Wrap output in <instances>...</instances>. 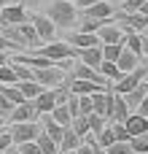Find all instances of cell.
<instances>
[{"label": "cell", "mask_w": 148, "mask_h": 154, "mask_svg": "<svg viewBox=\"0 0 148 154\" xmlns=\"http://www.w3.org/2000/svg\"><path fill=\"white\" fill-rule=\"evenodd\" d=\"M143 57H148V35H143Z\"/></svg>", "instance_id": "obj_38"}, {"label": "cell", "mask_w": 148, "mask_h": 154, "mask_svg": "<svg viewBox=\"0 0 148 154\" xmlns=\"http://www.w3.org/2000/svg\"><path fill=\"white\" fill-rule=\"evenodd\" d=\"M32 54L49 57V60H54V62H65V60L75 57V49H73L70 43H65V41H49V43H40Z\"/></svg>", "instance_id": "obj_2"}, {"label": "cell", "mask_w": 148, "mask_h": 154, "mask_svg": "<svg viewBox=\"0 0 148 154\" xmlns=\"http://www.w3.org/2000/svg\"><path fill=\"white\" fill-rule=\"evenodd\" d=\"M113 19L124 30H135V32H146L148 27V16L140 14V11H121V14H113Z\"/></svg>", "instance_id": "obj_5"}, {"label": "cell", "mask_w": 148, "mask_h": 154, "mask_svg": "<svg viewBox=\"0 0 148 154\" xmlns=\"http://www.w3.org/2000/svg\"><path fill=\"white\" fill-rule=\"evenodd\" d=\"M65 43H70L73 49H84V46H100L102 41H100L97 32H84V30H78V32H67V35H65Z\"/></svg>", "instance_id": "obj_8"}, {"label": "cell", "mask_w": 148, "mask_h": 154, "mask_svg": "<svg viewBox=\"0 0 148 154\" xmlns=\"http://www.w3.org/2000/svg\"><path fill=\"white\" fill-rule=\"evenodd\" d=\"M22 46L16 43V41H11V38H5L3 32H0V51H19Z\"/></svg>", "instance_id": "obj_31"}, {"label": "cell", "mask_w": 148, "mask_h": 154, "mask_svg": "<svg viewBox=\"0 0 148 154\" xmlns=\"http://www.w3.org/2000/svg\"><path fill=\"white\" fill-rule=\"evenodd\" d=\"M138 11H140V14H146V16H148V0L143 3V5H140V8H138Z\"/></svg>", "instance_id": "obj_39"}, {"label": "cell", "mask_w": 148, "mask_h": 154, "mask_svg": "<svg viewBox=\"0 0 148 154\" xmlns=\"http://www.w3.org/2000/svg\"><path fill=\"white\" fill-rule=\"evenodd\" d=\"M11 111H13V103H11L5 95H0V114H3V116H8Z\"/></svg>", "instance_id": "obj_32"}, {"label": "cell", "mask_w": 148, "mask_h": 154, "mask_svg": "<svg viewBox=\"0 0 148 154\" xmlns=\"http://www.w3.org/2000/svg\"><path fill=\"white\" fill-rule=\"evenodd\" d=\"M8 3H11V0H0V8H3V5H8Z\"/></svg>", "instance_id": "obj_42"}, {"label": "cell", "mask_w": 148, "mask_h": 154, "mask_svg": "<svg viewBox=\"0 0 148 154\" xmlns=\"http://www.w3.org/2000/svg\"><path fill=\"white\" fill-rule=\"evenodd\" d=\"M70 3H73L75 8H86V5H92L94 0H70Z\"/></svg>", "instance_id": "obj_35"}, {"label": "cell", "mask_w": 148, "mask_h": 154, "mask_svg": "<svg viewBox=\"0 0 148 154\" xmlns=\"http://www.w3.org/2000/svg\"><path fill=\"white\" fill-rule=\"evenodd\" d=\"M38 108H35V103L32 100H22V103H16L13 106V111L8 114V122H38Z\"/></svg>", "instance_id": "obj_7"}, {"label": "cell", "mask_w": 148, "mask_h": 154, "mask_svg": "<svg viewBox=\"0 0 148 154\" xmlns=\"http://www.w3.org/2000/svg\"><path fill=\"white\" fill-rule=\"evenodd\" d=\"M129 114H132V111H129V106L124 103V97L116 95V97H113V106H111V114H108V122H124Z\"/></svg>", "instance_id": "obj_16"}, {"label": "cell", "mask_w": 148, "mask_h": 154, "mask_svg": "<svg viewBox=\"0 0 148 154\" xmlns=\"http://www.w3.org/2000/svg\"><path fill=\"white\" fill-rule=\"evenodd\" d=\"M40 133V122H11V138L13 146L24 143V141H35Z\"/></svg>", "instance_id": "obj_4"}, {"label": "cell", "mask_w": 148, "mask_h": 154, "mask_svg": "<svg viewBox=\"0 0 148 154\" xmlns=\"http://www.w3.org/2000/svg\"><path fill=\"white\" fill-rule=\"evenodd\" d=\"M113 141H116V138H113V125L108 122V125H105V127H102V130L97 133V146H102V149H108V146H111Z\"/></svg>", "instance_id": "obj_24"}, {"label": "cell", "mask_w": 148, "mask_h": 154, "mask_svg": "<svg viewBox=\"0 0 148 154\" xmlns=\"http://www.w3.org/2000/svg\"><path fill=\"white\" fill-rule=\"evenodd\" d=\"M5 122H8V119H5V116L0 114V127H5Z\"/></svg>", "instance_id": "obj_41"}, {"label": "cell", "mask_w": 148, "mask_h": 154, "mask_svg": "<svg viewBox=\"0 0 148 154\" xmlns=\"http://www.w3.org/2000/svg\"><path fill=\"white\" fill-rule=\"evenodd\" d=\"M121 49H124V41H116V43H102V60H119V54H121Z\"/></svg>", "instance_id": "obj_23"}, {"label": "cell", "mask_w": 148, "mask_h": 154, "mask_svg": "<svg viewBox=\"0 0 148 154\" xmlns=\"http://www.w3.org/2000/svg\"><path fill=\"white\" fill-rule=\"evenodd\" d=\"M140 62H143V65H148V57H140Z\"/></svg>", "instance_id": "obj_43"}, {"label": "cell", "mask_w": 148, "mask_h": 154, "mask_svg": "<svg viewBox=\"0 0 148 154\" xmlns=\"http://www.w3.org/2000/svg\"><path fill=\"white\" fill-rule=\"evenodd\" d=\"M146 92H148V84H146V81H140V84H138L135 89H129V92H124L121 97H124V103L129 106V111H135V108H138V103L143 100V95H146Z\"/></svg>", "instance_id": "obj_18"}, {"label": "cell", "mask_w": 148, "mask_h": 154, "mask_svg": "<svg viewBox=\"0 0 148 154\" xmlns=\"http://www.w3.org/2000/svg\"><path fill=\"white\" fill-rule=\"evenodd\" d=\"M81 11H84V16H92V19H113V14H116L111 0H94L92 5L81 8Z\"/></svg>", "instance_id": "obj_9"}, {"label": "cell", "mask_w": 148, "mask_h": 154, "mask_svg": "<svg viewBox=\"0 0 148 154\" xmlns=\"http://www.w3.org/2000/svg\"><path fill=\"white\" fill-rule=\"evenodd\" d=\"M86 116H89V133H94V135L108 125V119H105L102 114H94V111H92V114H86Z\"/></svg>", "instance_id": "obj_26"}, {"label": "cell", "mask_w": 148, "mask_h": 154, "mask_svg": "<svg viewBox=\"0 0 148 154\" xmlns=\"http://www.w3.org/2000/svg\"><path fill=\"white\" fill-rule=\"evenodd\" d=\"M97 70H100V73H102V76H105V79H108V81H111V84H113V81H119V79H121V68H119V65H116V62H113V60H102V62H100V68H97Z\"/></svg>", "instance_id": "obj_21"}, {"label": "cell", "mask_w": 148, "mask_h": 154, "mask_svg": "<svg viewBox=\"0 0 148 154\" xmlns=\"http://www.w3.org/2000/svg\"><path fill=\"white\" fill-rule=\"evenodd\" d=\"M92 154H108V149H102V146L94 143V146H92Z\"/></svg>", "instance_id": "obj_37"}, {"label": "cell", "mask_w": 148, "mask_h": 154, "mask_svg": "<svg viewBox=\"0 0 148 154\" xmlns=\"http://www.w3.org/2000/svg\"><path fill=\"white\" fill-rule=\"evenodd\" d=\"M78 114H92V95H78Z\"/></svg>", "instance_id": "obj_30"}, {"label": "cell", "mask_w": 148, "mask_h": 154, "mask_svg": "<svg viewBox=\"0 0 148 154\" xmlns=\"http://www.w3.org/2000/svg\"><path fill=\"white\" fill-rule=\"evenodd\" d=\"M40 116H43V119H40L43 133H46V135H49V138L59 146V141H62V130H65V127H62L59 122H54V119H51V114H40Z\"/></svg>", "instance_id": "obj_14"}, {"label": "cell", "mask_w": 148, "mask_h": 154, "mask_svg": "<svg viewBox=\"0 0 148 154\" xmlns=\"http://www.w3.org/2000/svg\"><path fill=\"white\" fill-rule=\"evenodd\" d=\"M129 154H135V152H129Z\"/></svg>", "instance_id": "obj_46"}, {"label": "cell", "mask_w": 148, "mask_h": 154, "mask_svg": "<svg viewBox=\"0 0 148 154\" xmlns=\"http://www.w3.org/2000/svg\"><path fill=\"white\" fill-rule=\"evenodd\" d=\"M70 127H73V130H75V133H78V135L84 138V135L89 133V116H86V114H78V116H73Z\"/></svg>", "instance_id": "obj_25"}, {"label": "cell", "mask_w": 148, "mask_h": 154, "mask_svg": "<svg viewBox=\"0 0 148 154\" xmlns=\"http://www.w3.org/2000/svg\"><path fill=\"white\" fill-rule=\"evenodd\" d=\"M146 0H121V11H138Z\"/></svg>", "instance_id": "obj_33"}, {"label": "cell", "mask_w": 148, "mask_h": 154, "mask_svg": "<svg viewBox=\"0 0 148 154\" xmlns=\"http://www.w3.org/2000/svg\"><path fill=\"white\" fill-rule=\"evenodd\" d=\"M46 16L54 22V27L59 30H70L78 24V8L70 3V0H51L49 8H46Z\"/></svg>", "instance_id": "obj_1"}, {"label": "cell", "mask_w": 148, "mask_h": 154, "mask_svg": "<svg viewBox=\"0 0 148 154\" xmlns=\"http://www.w3.org/2000/svg\"><path fill=\"white\" fill-rule=\"evenodd\" d=\"M135 111H138V114H143V116H148V92L143 95V100L138 103V108H135Z\"/></svg>", "instance_id": "obj_34"}, {"label": "cell", "mask_w": 148, "mask_h": 154, "mask_svg": "<svg viewBox=\"0 0 148 154\" xmlns=\"http://www.w3.org/2000/svg\"><path fill=\"white\" fill-rule=\"evenodd\" d=\"M43 0H22V5H27V8H35V5H40Z\"/></svg>", "instance_id": "obj_36"}, {"label": "cell", "mask_w": 148, "mask_h": 154, "mask_svg": "<svg viewBox=\"0 0 148 154\" xmlns=\"http://www.w3.org/2000/svg\"><path fill=\"white\" fill-rule=\"evenodd\" d=\"M129 146H132L135 154H148V141L143 138V135H135V138L129 141Z\"/></svg>", "instance_id": "obj_28"}, {"label": "cell", "mask_w": 148, "mask_h": 154, "mask_svg": "<svg viewBox=\"0 0 148 154\" xmlns=\"http://www.w3.org/2000/svg\"><path fill=\"white\" fill-rule=\"evenodd\" d=\"M51 119H54V122H59L62 127H67V125L73 122V116H70V111H67V106H65V103H57V106L51 108Z\"/></svg>", "instance_id": "obj_22"}, {"label": "cell", "mask_w": 148, "mask_h": 154, "mask_svg": "<svg viewBox=\"0 0 148 154\" xmlns=\"http://www.w3.org/2000/svg\"><path fill=\"white\" fill-rule=\"evenodd\" d=\"M32 27H35V32H38V38H40V43H49V41H57V27H54V22L46 16V14H35L32 19Z\"/></svg>", "instance_id": "obj_6"}, {"label": "cell", "mask_w": 148, "mask_h": 154, "mask_svg": "<svg viewBox=\"0 0 148 154\" xmlns=\"http://www.w3.org/2000/svg\"><path fill=\"white\" fill-rule=\"evenodd\" d=\"M113 3H121V0H113Z\"/></svg>", "instance_id": "obj_45"}, {"label": "cell", "mask_w": 148, "mask_h": 154, "mask_svg": "<svg viewBox=\"0 0 148 154\" xmlns=\"http://www.w3.org/2000/svg\"><path fill=\"white\" fill-rule=\"evenodd\" d=\"M129 152H132L129 141H113V143L108 146V154H129Z\"/></svg>", "instance_id": "obj_27"}, {"label": "cell", "mask_w": 148, "mask_h": 154, "mask_svg": "<svg viewBox=\"0 0 148 154\" xmlns=\"http://www.w3.org/2000/svg\"><path fill=\"white\" fill-rule=\"evenodd\" d=\"M124 127L129 130V135L135 138V135H143L148 130V116H143V114H138V111H132L127 119H124Z\"/></svg>", "instance_id": "obj_13"}, {"label": "cell", "mask_w": 148, "mask_h": 154, "mask_svg": "<svg viewBox=\"0 0 148 154\" xmlns=\"http://www.w3.org/2000/svg\"><path fill=\"white\" fill-rule=\"evenodd\" d=\"M67 87H70V92H75V95H94V92H100V89H108L105 84H97V81H92V79H70Z\"/></svg>", "instance_id": "obj_11"}, {"label": "cell", "mask_w": 148, "mask_h": 154, "mask_svg": "<svg viewBox=\"0 0 148 154\" xmlns=\"http://www.w3.org/2000/svg\"><path fill=\"white\" fill-rule=\"evenodd\" d=\"M75 57H78L81 62L92 65V68H100V62H102V43H100V46H84V49H75Z\"/></svg>", "instance_id": "obj_12"}, {"label": "cell", "mask_w": 148, "mask_h": 154, "mask_svg": "<svg viewBox=\"0 0 148 154\" xmlns=\"http://www.w3.org/2000/svg\"><path fill=\"white\" fill-rule=\"evenodd\" d=\"M146 73H148V65H138L135 70H127V73H121V79L111 84V92H116V95H124V92L135 89V87H138V84L146 79Z\"/></svg>", "instance_id": "obj_3"}, {"label": "cell", "mask_w": 148, "mask_h": 154, "mask_svg": "<svg viewBox=\"0 0 148 154\" xmlns=\"http://www.w3.org/2000/svg\"><path fill=\"white\" fill-rule=\"evenodd\" d=\"M0 22H5V24H22V22H27V8L22 3L19 5L8 3V5L0 8Z\"/></svg>", "instance_id": "obj_10"}, {"label": "cell", "mask_w": 148, "mask_h": 154, "mask_svg": "<svg viewBox=\"0 0 148 154\" xmlns=\"http://www.w3.org/2000/svg\"><path fill=\"white\" fill-rule=\"evenodd\" d=\"M116 65L121 68V73L135 70V68L140 65V54H135V51H129V49L124 46V49H121V54H119V60H116Z\"/></svg>", "instance_id": "obj_17"}, {"label": "cell", "mask_w": 148, "mask_h": 154, "mask_svg": "<svg viewBox=\"0 0 148 154\" xmlns=\"http://www.w3.org/2000/svg\"><path fill=\"white\" fill-rule=\"evenodd\" d=\"M78 143H81V135L67 125L65 130H62V141H59V154H67V152H75L78 149Z\"/></svg>", "instance_id": "obj_15"}, {"label": "cell", "mask_w": 148, "mask_h": 154, "mask_svg": "<svg viewBox=\"0 0 148 154\" xmlns=\"http://www.w3.org/2000/svg\"><path fill=\"white\" fill-rule=\"evenodd\" d=\"M143 81H146V84H148V73H146V79H143Z\"/></svg>", "instance_id": "obj_44"}, {"label": "cell", "mask_w": 148, "mask_h": 154, "mask_svg": "<svg viewBox=\"0 0 148 154\" xmlns=\"http://www.w3.org/2000/svg\"><path fill=\"white\" fill-rule=\"evenodd\" d=\"M5 62H8V54H5V51H0V65H5Z\"/></svg>", "instance_id": "obj_40"}, {"label": "cell", "mask_w": 148, "mask_h": 154, "mask_svg": "<svg viewBox=\"0 0 148 154\" xmlns=\"http://www.w3.org/2000/svg\"><path fill=\"white\" fill-rule=\"evenodd\" d=\"M124 46L135 54L143 57V32H135V30H124Z\"/></svg>", "instance_id": "obj_20"}, {"label": "cell", "mask_w": 148, "mask_h": 154, "mask_svg": "<svg viewBox=\"0 0 148 154\" xmlns=\"http://www.w3.org/2000/svg\"><path fill=\"white\" fill-rule=\"evenodd\" d=\"M16 87H19V92L27 97V100H32V97H38L46 87H40L35 79H22V81H16Z\"/></svg>", "instance_id": "obj_19"}, {"label": "cell", "mask_w": 148, "mask_h": 154, "mask_svg": "<svg viewBox=\"0 0 148 154\" xmlns=\"http://www.w3.org/2000/svg\"><path fill=\"white\" fill-rule=\"evenodd\" d=\"M11 146H13V138H11V130L0 127V152H11Z\"/></svg>", "instance_id": "obj_29"}]
</instances>
